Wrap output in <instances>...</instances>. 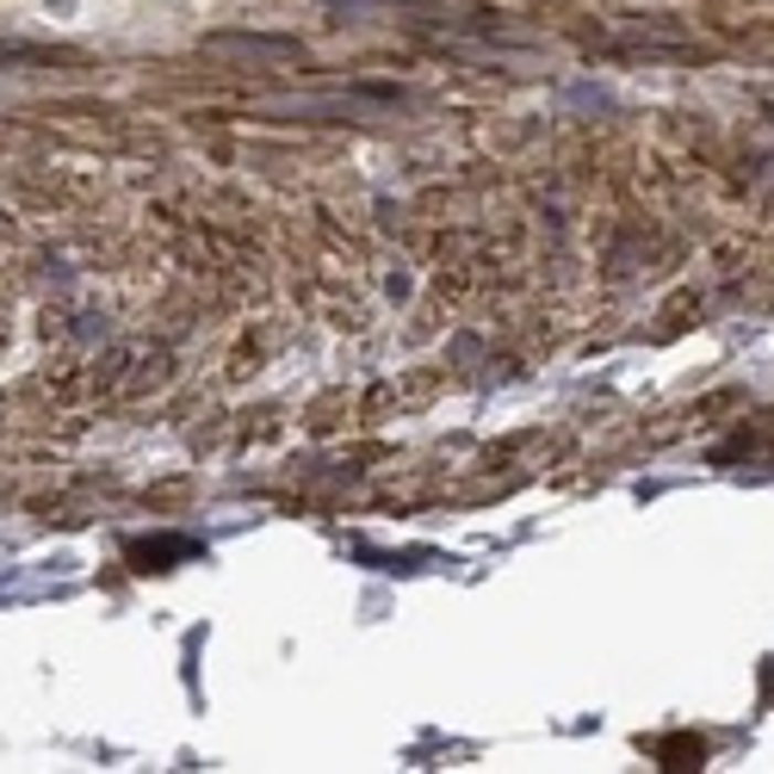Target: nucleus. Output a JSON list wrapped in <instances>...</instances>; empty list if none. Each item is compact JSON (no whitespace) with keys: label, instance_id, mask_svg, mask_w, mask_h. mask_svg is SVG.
Wrapping results in <instances>:
<instances>
[{"label":"nucleus","instance_id":"nucleus-1","mask_svg":"<svg viewBox=\"0 0 774 774\" xmlns=\"http://www.w3.org/2000/svg\"><path fill=\"white\" fill-rule=\"evenodd\" d=\"M56 7H68V0H56Z\"/></svg>","mask_w":774,"mask_h":774}]
</instances>
